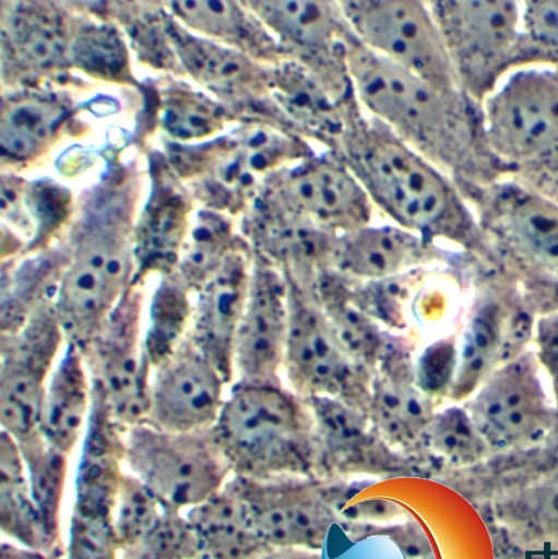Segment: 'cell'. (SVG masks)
I'll return each instance as SVG.
<instances>
[{
  "label": "cell",
  "mask_w": 558,
  "mask_h": 559,
  "mask_svg": "<svg viewBox=\"0 0 558 559\" xmlns=\"http://www.w3.org/2000/svg\"><path fill=\"white\" fill-rule=\"evenodd\" d=\"M256 201L260 215L346 233L368 225L373 205L341 159L313 154L273 174Z\"/></svg>",
  "instance_id": "8992f818"
},
{
  "label": "cell",
  "mask_w": 558,
  "mask_h": 559,
  "mask_svg": "<svg viewBox=\"0 0 558 559\" xmlns=\"http://www.w3.org/2000/svg\"><path fill=\"white\" fill-rule=\"evenodd\" d=\"M17 443L26 464L32 498L52 542L57 535L68 455L48 444L39 431Z\"/></svg>",
  "instance_id": "4316f807"
},
{
  "label": "cell",
  "mask_w": 558,
  "mask_h": 559,
  "mask_svg": "<svg viewBox=\"0 0 558 559\" xmlns=\"http://www.w3.org/2000/svg\"><path fill=\"white\" fill-rule=\"evenodd\" d=\"M330 326L345 353L351 358L366 359L379 347L375 325L353 306L336 302L328 309Z\"/></svg>",
  "instance_id": "d6a6232c"
},
{
  "label": "cell",
  "mask_w": 558,
  "mask_h": 559,
  "mask_svg": "<svg viewBox=\"0 0 558 559\" xmlns=\"http://www.w3.org/2000/svg\"><path fill=\"white\" fill-rule=\"evenodd\" d=\"M66 338L55 304L1 336V430L16 441L38 432L47 382Z\"/></svg>",
  "instance_id": "9c48e42d"
},
{
  "label": "cell",
  "mask_w": 558,
  "mask_h": 559,
  "mask_svg": "<svg viewBox=\"0 0 558 559\" xmlns=\"http://www.w3.org/2000/svg\"><path fill=\"white\" fill-rule=\"evenodd\" d=\"M27 476L20 444L1 430L2 530L26 547L41 549L50 539L32 498Z\"/></svg>",
  "instance_id": "603a6c76"
},
{
  "label": "cell",
  "mask_w": 558,
  "mask_h": 559,
  "mask_svg": "<svg viewBox=\"0 0 558 559\" xmlns=\"http://www.w3.org/2000/svg\"><path fill=\"white\" fill-rule=\"evenodd\" d=\"M146 282L132 281L94 338L81 350L93 384L123 426L145 419L152 367L144 346Z\"/></svg>",
  "instance_id": "52a82bcc"
},
{
  "label": "cell",
  "mask_w": 558,
  "mask_h": 559,
  "mask_svg": "<svg viewBox=\"0 0 558 559\" xmlns=\"http://www.w3.org/2000/svg\"><path fill=\"white\" fill-rule=\"evenodd\" d=\"M440 29L448 55L464 66L489 60L513 38L517 11L509 2L427 3Z\"/></svg>",
  "instance_id": "ac0fdd59"
},
{
  "label": "cell",
  "mask_w": 558,
  "mask_h": 559,
  "mask_svg": "<svg viewBox=\"0 0 558 559\" xmlns=\"http://www.w3.org/2000/svg\"><path fill=\"white\" fill-rule=\"evenodd\" d=\"M490 131L508 151L542 153L558 143V82L541 73L521 74L497 95Z\"/></svg>",
  "instance_id": "2e32d148"
},
{
  "label": "cell",
  "mask_w": 558,
  "mask_h": 559,
  "mask_svg": "<svg viewBox=\"0 0 558 559\" xmlns=\"http://www.w3.org/2000/svg\"><path fill=\"white\" fill-rule=\"evenodd\" d=\"M318 424L330 441L342 443L356 440L365 433V421L353 409L320 396L313 404Z\"/></svg>",
  "instance_id": "e575fe53"
},
{
  "label": "cell",
  "mask_w": 558,
  "mask_h": 559,
  "mask_svg": "<svg viewBox=\"0 0 558 559\" xmlns=\"http://www.w3.org/2000/svg\"><path fill=\"white\" fill-rule=\"evenodd\" d=\"M54 120L55 114L40 105H21L3 122L2 142L14 153L27 154L45 140Z\"/></svg>",
  "instance_id": "836d02e7"
},
{
  "label": "cell",
  "mask_w": 558,
  "mask_h": 559,
  "mask_svg": "<svg viewBox=\"0 0 558 559\" xmlns=\"http://www.w3.org/2000/svg\"><path fill=\"white\" fill-rule=\"evenodd\" d=\"M527 27L542 40L558 45V3H533L526 12Z\"/></svg>",
  "instance_id": "8d00e7d4"
},
{
  "label": "cell",
  "mask_w": 558,
  "mask_h": 559,
  "mask_svg": "<svg viewBox=\"0 0 558 559\" xmlns=\"http://www.w3.org/2000/svg\"><path fill=\"white\" fill-rule=\"evenodd\" d=\"M120 551L121 559H200L198 542L187 516H181L173 507L143 538Z\"/></svg>",
  "instance_id": "4dcf8cb0"
},
{
  "label": "cell",
  "mask_w": 558,
  "mask_h": 559,
  "mask_svg": "<svg viewBox=\"0 0 558 559\" xmlns=\"http://www.w3.org/2000/svg\"><path fill=\"white\" fill-rule=\"evenodd\" d=\"M465 408L484 440L512 444L541 435L551 419L537 359L521 355L492 370Z\"/></svg>",
  "instance_id": "8fae6325"
},
{
  "label": "cell",
  "mask_w": 558,
  "mask_h": 559,
  "mask_svg": "<svg viewBox=\"0 0 558 559\" xmlns=\"http://www.w3.org/2000/svg\"><path fill=\"white\" fill-rule=\"evenodd\" d=\"M258 559H319L318 555L311 549L286 547L268 551Z\"/></svg>",
  "instance_id": "f35d334b"
},
{
  "label": "cell",
  "mask_w": 558,
  "mask_h": 559,
  "mask_svg": "<svg viewBox=\"0 0 558 559\" xmlns=\"http://www.w3.org/2000/svg\"><path fill=\"white\" fill-rule=\"evenodd\" d=\"M171 507L130 473L123 474L115 498L111 526L120 550L143 538Z\"/></svg>",
  "instance_id": "83f0119b"
},
{
  "label": "cell",
  "mask_w": 558,
  "mask_h": 559,
  "mask_svg": "<svg viewBox=\"0 0 558 559\" xmlns=\"http://www.w3.org/2000/svg\"><path fill=\"white\" fill-rule=\"evenodd\" d=\"M288 314L284 286L269 267L254 266L234 347L240 383L266 384L285 353Z\"/></svg>",
  "instance_id": "9a60e30c"
},
{
  "label": "cell",
  "mask_w": 558,
  "mask_h": 559,
  "mask_svg": "<svg viewBox=\"0 0 558 559\" xmlns=\"http://www.w3.org/2000/svg\"><path fill=\"white\" fill-rule=\"evenodd\" d=\"M285 355L290 378L306 391L335 395L351 380L349 356L328 321L305 306L288 316Z\"/></svg>",
  "instance_id": "e0dca14e"
},
{
  "label": "cell",
  "mask_w": 558,
  "mask_h": 559,
  "mask_svg": "<svg viewBox=\"0 0 558 559\" xmlns=\"http://www.w3.org/2000/svg\"><path fill=\"white\" fill-rule=\"evenodd\" d=\"M499 341L500 322L497 307L491 302L478 306L468 321L455 362L452 394L456 399L475 392L491 372Z\"/></svg>",
  "instance_id": "484cf974"
},
{
  "label": "cell",
  "mask_w": 558,
  "mask_h": 559,
  "mask_svg": "<svg viewBox=\"0 0 558 559\" xmlns=\"http://www.w3.org/2000/svg\"><path fill=\"white\" fill-rule=\"evenodd\" d=\"M300 426L292 401L266 384L238 383L225 400L212 433L230 469L265 478L296 469Z\"/></svg>",
  "instance_id": "277c9868"
},
{
  "label": "cell",
  "mask_w": 558,
  "mask_h": 559,
  "mask_svg": "<svg viewBox=\"0 0 558 559\" xmlns=\"http://www.w3.org/2000/svg\"><path fill=\"white\" fill-rule=\"evenodd\" d=\"M261 536L271 547H318L333 514L311 487L237 475L231 480Z\"/></svg>",
  "instance_id": "4fadbf2b"
},
{
  "label": "cell",
  "mask_w": 558,
  "mask_h": 559,
  "mask_svg": "<svg viewBox=\"0 0 558 559\" xmlns=\"http://www.w3.org/2000/svg\"><path fill=\"white\" fill-rule=\"evenodd\" d=\"M1 559H48L39 549L20 547L12 543L1 544Z\"/></svg>",
  "instance_id": "74e56055"
},
{
  "label": "cell",
  "mask_w": 558,
  "mask_h": 559,
  "mask_svg": "<svg viewBox=\"0 0 558 559\" xmlns=\"http://www.w3.org/2000/svg\"><path fill=\"white\" fill-rule=\"evenodd\" d=\"M227 382L186 336L174 354L152 371L143 421L170 432L211 429L225 402Z\"/></svg>",
  "instance_id": "7c38bea8"
},
{
  "label": "cell",
  "mask_w": 558,
  "mask_h": 559,
  "mask_svg": "<svg viewBox=\"0 0 558 559\" xmlns=\"http://www.w3.org/2000/svg\"><path fill=\"white\" fill-rule=\"evenodd\" d=\"M251 272L245 249L235 246L216 274L195 294L187 334L227 383L234 374L235 338L247 301Z\"/></svg>",
  "instance_id": "5bb4252c"
},
{
  "label": "cell",
  "mask_w": 558,
  "mask_h": 559,
  "mask_svg": "<svg viewBox=\"0 0 558 559\" xmlns=\"http://www.w3.org/2000/svg\"><path fill=\"white\" fill-rule=\"evenodd\" d=\"M372 408L381 428L404 440L425 430L431 418L419 392L405 380L394 378L384 377L378 381Z\"/></svg>",
  "instance_id": "f1b7e54d"
},
{
  "label": "cell",
  "mask_w": 558,
  "mask_h": 559,
  "mask_svg": "<svg viewBox=\"0 0 558 559\" xmlns=\"http://www.w3.org/2000/svg\"><path fill=\"white\" fill-rule=\"evenodd\" d=\"M341 160L377 205L408 231L442 230L454 210L436 168L378 119L349 112L336 140Z\"/></svg>",
  "instance_id": "6da1fadb"
},
{
  "label": "cell",
  "mask_w": 558,
  "mask_h": 559,
  "mask_svg": "<svg viewBox=\"0 0 558 559\" xmlns=\"http://www.w3.org/2000/svg\"><path fill=\"white\" fill-rule=\"evenodd\" d=\"M55 309L66 343L81 349L98 333L133 281V239L112 224L84 227L68 247Z\"/></svg>",
  "instance_id": "7a4b0ae2"
},
{
  "label": "cell",
  "mask_w": 558,
  "mask_h": 559,
  "mask_svg": "<svg viewBox=\"0 0 558 559\" xmlns=\"http://www.w3.org/2000/svg\"><path fill=\"white\" fill-rule=\"evenodd\" d=\"M248 8L263 22L292 61L307 69L337 100L352 88L347 39L352 34L339 2L250 1Z\"/></svg>",
  "instance_id": "30bf717a"
},
{
  "label": "cell",
  "mask_w": 558,
  "mask_h": 559,
  "mask_svg": "<svg viewBox=\"0 0 558 559\" xmlns=\"http://www.w3.org/2000/svg\"><path fill=\"white\" fill-rule=\"evenodd\" d=\"M195 294L175 273L157 278L147 306L144 328L145 352L154 370L186 338L193 312Z\"/></svg>",
  "instance_id": "cb8c5ba5"
},
{
  "label": "cell",
  "mask_w": 558,
  "mask_h": 559,
  "mask_svg": "<svg viewBox=\"0 0 558 559\" xmlns=\"http://www.w3.org/2000/svg\"><path fill=\"white\" fill-rule=\"evenodd\" d=\"M510 227L533 255L558 269V209L533 198L518 200L510 213Z\"/></svg>",
  "instance_id": "f546056e"
},
{
  "label": "cell",
  "mask_w": 558,
  "mask_h": 559,
  "mask_svg": "<svg viewBox=\"0 0 558 559\" xmlns=\"http://www.w3.org/2000/svg\"><path fill=\"white\" fill-rule=\"evenodd\" d=\"M425 431L432 449L450 459L474 454L483 439L466 409L451 407L430 418Z\"/></svg>",
  "instance_id": "1f68e13d"
},
{
  "label": "cell",
  "mask_w": 558,
  "mask_h": 559,
  "mask_svg": "<svg viewBox=\"0 0 558 559\" xmlns=\"http://www.w3.org/2000/svg\"><path fill=\"white\" fill-rule=\"evenodd\" d=\"M353 35L366 48L440 90L451 83V67L440 29L427 3L339 1Z\"/></svg>",
  "instance_id": "ba28073f"
},
{
  "label": "cell",
  "mask_w": 558,
  "mask_h": 559,
  "mask_svg": "<svg viewBox=\"0 0 558 559\" xmlns=\"http://www.w3.org/2000/svg\"><path fill=\"white\" fill-rule=\"evenodd\" d=\"M419 239L402 227L363 226L335 243L340 265L355 275L381 277L417 258Z\"/></svg>",
  "instance_id": "7402d4cb"
},
{
  "label": "cell",
  "mask_w": 558,
  "mask_h": 559,
  "mask_svg": "<svg viewBox=\"0 0 558 559\" xmlns=\"http://www.w3.org/2000/svg\"><path fill=\"white\" fill-rule=\"evenodd\" d=\"M537 357L547 371L558 399V313L548 314L536 328Z\"/></svg>",
  "instance_id": "d590c367"
},
{
  "label": "cell",
  "mask_w": 558,
  "mask_h": 559,
  "mask_svg": "<svg viewBox=\"0 0 558 559\" xmlns=\"http://www.w3.org/2000/svg\"><path fill=\"white\" fill-rule=\"evenodd\" d=\"M346 64L353 94L370 116L423 156L429 153L444 126L447 91L366 48L353 33Z\"/></svg>",
  "instance_id": "5b68a950"
},
{
  "label": "cell",
  "mask_w": 558,
  "mask_h": 559,
  "mask_svg": "<svg viewBox=\"0 0 558 559\" xmlns=\"http://www.w3.org/2000/svg\"><path fill=\"white\" fill-rule=\"evenodd\" d=\"M93 400V381L80 347L66 343L47 382L38 431L70 455L83 438Z\"/></svg>",
  "instance_id": "d6986e66"
},
{
  "label": "cell",
  "mask_w": 558,
  "mask_h": 559,
  "mask_svg": "<svg viewBox=\"0 0 558 559\" xmlns=\"http://www.w3.org/2000/svg\"><path fill=\"white\" fill-rule=\"evenodd\" d=\"M235 246L229 224L221 217L204 215L187 228L174 273L197 294Z\"/></svg>",
  "instance_id": "d4e9b609"
},
{
  "label": "cell",
  "mask_w": 558,
  "mask_h": 559,
  "mask_svg": "<svg viewBox=\"0 0 558 559\" xmlns=\"http://www.w3.org/2000/svg\"><path fill=\"white\" fill-rule=\"evenodd\" d=\"M186 516L194 532L200 559H258L272 550L231 480L189 509Z\"/></svg>",
  "instance_id": "ffe728a7"
},
{
  "label": "cell",
  "mask_w": 558,
  "mask_h": 559,
  "mask_svg": "<svg viewBox=\"0 0 558 559\" xmlns=\"http://www.w3.org/2000/svg\"><path fill=\"white\" fill-rule=\"evenodd\" d=\"M129 473L175 509H191L226 483L230 467L212 428L170 432L140 421L124 429Z\"/></svg>",
  "instance_id": "3957f363"
},
{
  "label": "cell",
  "mask_w": 558,
  "mask_h": 559,
  "mask_svg": "<svg viewBox=\"0 0 558 559\" xmlns=\"http://www.w3.org/2000/svg\"><path fill=\"white\" fill-rule=\"evenodd\" d=\"M69 249L26 252L2 261L1 336L19 331L38 310L56 301Z\"/></svg>",
  "instance_id": "44dd1931"
}]
</instances>
